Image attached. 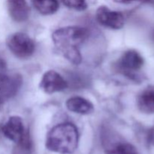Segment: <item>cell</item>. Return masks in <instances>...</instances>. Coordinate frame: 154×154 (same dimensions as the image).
<instances>
[{
    "label": "cell",
    "instance_id": "1",
    "mask_svg": "<svg viewBox=\"0 0 154 154\" xmlns=\"http://www.w3.org/2000/svg\"><path fill=\"white\" fill-rule=\"evenodd\" d=\"M88 35V30L84 27L66 26L54 31L52 40L59 53L70 63L78 65L82 60L79 47Z\"/></svg>",
    "mask_w": 154,
    "mask_h": 154
},
{
    "label": "cell",
    "instance_id": "2",
    "mask_svg": "<svg viewBox=\"0 0 154 154\" xmlns=\"http://www.w3.org/2000/svg\"><path fill=\"white\" fill-rule=\"evenodd\" d=\"M79 135L74 124L65 123L54 126L47 135L46 147L50 151L72 154L78 148Z\"/></svg>",
    "mask_w": 154,
    "mask_h": 154
},
{
    "label": "cell",
    "instance_id": "3",
    "mask_svg": "<svg viewBox=\"0 0 154 154\" xmlns=\"http://www.w3.org/2000/svg\"><path fill=\"white\" fill-rule=\"evenodd\" d=\"M22 81V77L18 74L10 73L5 62L0 59V105L17 93Z\"/></svg>",
    "mask_w": 154,
    "mask_h": 154
},
{
    "label": "cell",
    "instance_id": "4",
    "mask_svg": "<svg viewBox=\"0 0 154 154\" xmlns=\"http://www.w3.org/2000/svg\"><path fill=\"white\" fill-rule=\"evenodd\" d=\"M7 46L14 55L21 59L31 57L35 48L32 39L23 32H17L9 36Z\"/></svg>",
    "mask_w": 154,
    "mask_h": 154
},
{
    "label": "cell",
    "instance_id": "5",
    "mask_svg": "<svg viewBox=\"0 0 154 154\" xmlns=\"http://www.w3.org/2000/svg\"><path fill=\"white\" fill-rule=\"evenodd\" d=\"M144 59L136 51L129 50L123 54L119 62V68L127 77L135 78V73L142 68Z\"/></svg>",
    "mask_w": 154,
    "mask_h": 154
},
{
    "label": "cell",
    "instance_id": "6",
    "mask_svg": "<svg viewBox=\"0 0 154 154\" xmlns=\"http://www.w3.org/2000/svg\"><path fill=\"white\" fill-rule=\"evenodd\" d=\"M96 20L103 26L111 29H120L124 26L125 20L122 13L111 11L106 6H100L96 11Z\"/></svg>",
    "mask_w": 154,
    "mask_h": 154
},
{
    "label": "cell",
    "instance_id": "7",
    "mask_svg": "<svg viewBox=\"0 0 154 154\" xmlns=\"http://www.w3.org/2000/svg\"><path fill=\"white\" fill-rule=\"evenodd\" d=\"M68 87L66 80L57 72L50 70L42 77L40 82V88L48 94L61 92Z\"/></svg>",
    "mask_w": 154,
    "mask_h": 154
},
{
    "label": "cell",
    "instance_id": "8",
    "mask_svg": "<svg viewBox=\"0 0 154 154\" xmlns=\"http://www.w3.org/2000/svg\"><path fill=\"white\" fill-rule=\"evenodd\" d=\"M2 132L6 138L17 144L23 139L26 131L24 129L22 119L18 116H13L3 125Z\"/></svg>",
    "mask_w": 154,
    "mask_h": 154
},
{
    "label": "cell",
    "instance_id": "9",
    "mask_svg": "<svg viewBox=\"0 0 154 154\" xmlns=\"http://www.w3.org/2000/svg\"><path fill=\"white\" fill-rule=\"evenodd\" d=\"M8 9L11 17L16 22L26 21L29 15L26 0H8Z\"/></svg>",
    "mask_w": 154,
    "mask_h": 154
},
{
    "label": "cell",
    "instance_id": "10",
    "mask_svg": "<svg viewBox=\"0 0 154 154\" xmlns=\"http://www.w3.org/2000/svg\"><path fill=\"white\" fill-rule=\"evenodd\" d=\"M66 105L69 111L84 115L91 114L94 110L93 104L90 101L78 96H74L68 99Z\"/></svg>",
    "mask_w": 154,
    "mask_h": 154
},
{
    "label": "cell",
    "instance_id": "11",
    "mask_svg": "<svg viewBox=\"0 0 154 154\" xmlns=\"http://www.w3.org/2000/svg\"><path fill=\"white\" fill-rule=\"evenodd\" d=\"M138 107L144 114H154V87L146 88L138 98Z\"/></svg>",
    "mask_w": 154,
    "mask_h": 154
},
{
    "label": "cell",
    "instance_id": "12",
    "mask_svg": "<svg viewBox=\"0 0 154 154\" xmlns=\"http://www.w3.org/2000/svg\"><path fill=\"white\" fill-rule=\"evenodd\" d=\"M35 8L43 15H51L57 11L59 2L57 0H31Z\"/></svg>",
    "mask_w": 154,
    "mask_h": 154
},
{
    "label": "cell",
    "instance_id": "13",
    "mask_svg": "<svg viewBox=\"0 0 154 154\" xmlns=\"http://www.w3.org/2000/svg\"><path fill=\"white\" fill-rule=\"evenodd\" d=\"M108 154H138V152L132 144L119 142L108 149Z\"/></svg>",
    "mask_w": 154,
    "mask_h": 154
},
{
    "label": "cell",
    "instance_id": "14",
    "mask_svg": "<svg viewBox=\"0 0 154 154\" xmlns=\"http://www.w3.org/2000/svg\"><path fill=\"white\" fill-rule=\"evenodd\" d=\"M16 144L15 154H29L31 153L32 150V142L28 131H26L23 139Z\"/></svg>",
    "mask_w": 154,
    "mask_h": 154
},
{
    "label": "cell",
    "instance_id": "15",
    "mask_svg": "<svg viewBox=\"0 0 154 154\" xmlns=\"http://www.w3.org/2000/svg\"><path fill=\"white\" fill-rule=\"evenodd\" d=\"M63 3L69 8L76 11H84L87 8L86 0H62Z\"/></svg>",
    "mask_w": 154,
    "mask_h": 154
},
{
    "label": "cell",
    "instance_id": "16",
    "mask_svg": "<svg viewBox=\"0 0 154 154\" xmlns=\"http://www.w3.org/2000/svg\"><path fill=\"white\" fill-rule=\"evenodd\" d=\"M115 2L121 3V4H129V3L135 1H141V2H152L153 0H114Z\"/></svg>",
    "mask_w": 154,
    "mask_h": 154
},
{
    "label": "cell",
    "instance_id": "17",
    "mask_svg": "<svg viewBox=\"0 0 154 154\" xmlns=\"http://www.w3.org/2000/svg\"><path fill=\"white\" fill-rule=\"evenodd\" d=\"M148 141L150 144H154V129H152L148 134Z\"/></svg>",
    "mask_w": 154,
    "mask_h": 154
}]
</instances>
